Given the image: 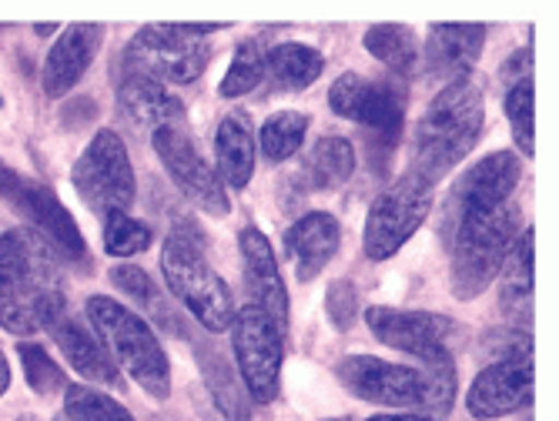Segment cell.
Masks as SVG:
<instances>
[{
    "instance_id": "36",
    "label": "cell",
    "mask_w": 559,
    "mask_h": 421,
    "mask_svg": "<svg viewBox=\"0 0 559 421\" xmlns=\"http://www.w3.org/2000/svg\"><path fill=\"white\" fill-rule=\"evenodd\" d=\"M100 241H105V251L111 257H134L151 248V228L131 215H108Z\"/></svg>"
},
{
    "instance_id": "40",
    "label": "cell",
    "mask_w": 559,
    "mask_h": 421,
    "mask_svg": "<svg viewBox=\"0 0 559 421\" xmlns=\"http://www.w3.org/2000/svg\"><path fill=\"white\" fill-rule=\"evenodd\" d=\"M366 421H436V418H429L423 411H402V414H372Z\"/></svg>"
},
{
    "instance_id": "41",
    "label": "cell",
    "mask_w": 559,
    "mask_h": 421,
    "mask_svg": "<svg viewBox=\"0 0 559 421\" xmlns=\"http://www.w3.org/2000/svg\"><path fill=\"white\" fill-rule=\"evenodd\" d=\"M11 388V364H8V354L0 351V395Z\"/></svg>"
},
{
    "instance_id": "3",
    "label": "cell",
    "mask_w": 559,
    "mask_h": 421,
    "mask_svg": "<svg viewBox=\"0 0 559 421\" xmlns=\"http://www.w3.org/2000/svg\"><path fill=\"white\" fill-rule=\"evenodd\" d=\"M87 322L97 335V341L108 348L118 372H128L151 398L165 401L171 395V361L155 335L138 311L128 304L108 298V294H91L87 298Z\"/></svg>"
},
{
    "instance_id": "13",
    "label": "cell",
    "mask_w": 559,
    "mask_h": 421,
    "mask_svg": "<svg viewBox=\"0 0 559 421\" xmlns=\"http://www.w3.org/2000/svg\"><path fill=\"white\" fill-rule=\"evenodd\" d=\"M523 178V161L513 151H492L483 161H476L452 191V211H449V234L463 218L486 215L502 204H510L513 191L520 188Z\"/></svg>"
},
{
    "instance_id": "42",
    "label": "cell",
    "mask_w": 559,
    "mask_h": 421,
    "mask_svg": "<svg viewBox=\"0 0 559 421\" xmlns=\"http://www.w3.org/2000/svg\"><path fill=\"white\" fill-rule=\"evenodd\" d=\"M55 31H58L55 24H37V27H34V34H40V37H47V34H55Z\"/></svg>"
},
{
    "instance_id": "23",
    "label": "cell",
    "mask_w": 559,
    "mask_h": 421,
    "mask_svg": "<svg viewBox=\"0 0 559 421\" xmlns=\"http://www.w3.org/2000/svg\"><path fill=\"white\" fill-rule=\"evenodd\" d=\"M533 244H536L533 228L520 231L499 272V304L520 325H530V311H533Z\"/></svg>"
},
{
    "instance_id": "4",
    "label": "cell",
    "mask_w": 559,
    "mask_h": 421,
    "mask_svg": "<svg viewBox=\"0 0 559 421\" xmlns=\"http://www.w3.org/2000/svg\"><path fill=\"white\" fill-rule=\"evenodd\" d=\"M520 234V207L502 204L486 215L463 218L452 228V265H449V291L460 301H473L499 278L502 261L510 254Z\"/></svg>"
},
{
    "instance_id": "14",
    "label": "cell",
    "mask_w": 559,
    "mask_h": 421,
    "mask_svg": "<svg viewBox=\"0 0 559 421\" xmlns=\"http://www.w3.org/2000/svg\"><path fill=\"white\" fill-rule=\"evenodd\" d=\"M533 354L492 358L473 378L466 392V408L476 421H496L513 411H523L533 401Z\"/></svg>"
},
{
    "instance_id": "8",
    "label": "cell",
    "mask_w": 559,
    "mask_h": 421,
    "mask_svg": "<svg viewBox=\"0 0 559 421\" xmlns=\"http://www.w3.org/2000/svg\"><path fill=\"white\" fill-rule=\"evenodd\" d=\"M228 332H231L235 368L248 392V401L272 405L282 392L285 332L255 304L238 308Z\"/></svg>"
},
{
    "instance_id": "38",
    "label": "cell",
    "mask_w": 559,
    "mask_h": 421,
    "mask_svg": "<svg viewBox=\"0 0 559 421\" xmlns=\"http://www.w3.org/2000/svg\"><path fill=\"white\" fill-rule=\"evenodd\" d=\"M362 84H366V77H359L355 71L338 74V81L329 87V108H332V115L352 121L355 118V104H359V94H362Z\"/></svg>"
},
{
    "instance_id": "35",
    "label": "cell",
    "mask_w": 559,
    "mask_h": 421,
    "mask_svg": "<svg viewBox=\"0 0 559 421\" xmlns=\"http://www.w3.org/2000/svg\"><path fill=\"white\" fill-rule=\"evenodd\" d=\"M17 354H21V364H24V378L31 385L34 395L47 398L55 392H64L68 388V378L61 372V364L44 351V345L37 341H21L17 345Z\"/></svg>"
},
{
    "instance_id": "1",
    "label": "cell",
    "mask_w": 559,
    "mask_h": 421,
    "mask_svg": "<svg viewBox=\"0 0 559 421\" xmlns=\"http://www.w3.org/2000/svg\"><path fill=\"white\" fill-rule=\"evenodd\" d=\"M68 311L58 251L34 228L0 234V328L11 335L50 332Z\"/></svg>"
},
{
    "instance_id": "32",
    "label": "cell",
    "mask_w": 559,
    "mask_h": 421,
    "mask_svg": "<svg viewBox=\"0 0 559 421\" xmlns=\"http://www.w3.org/2000/svg\"><path fill=\"white\" fill-rule=\"evenodd\" d=\"M502 111L510 118V131L516 141V151L533 157L536 154V97H533V77H523L520 84L506 87Z\"/></svg>"
},
{
    "instance_id": "17",
    "label": "cell",
    "mask_w": 559,
    "mask_h": 421,
    "mask_svg": "<svg viewBox=\"0 0 559 421\" xmlns=\"http://www.w3.org/2000/svg\"><path fill=\"white\" fill-rule=\"evenodd\" d=\"M486 47V27L483 24H432L426 47H423V68L432 81L455 84L466 81Z\"/></svg>"
},
{
    "instance_id": "30",
    "label": "cell",
    "mask_w": 559,
    "mask_h": 421,
    "mask_svg": "<svg viewBox=\"0 0 559 421\" xmlns=\"http://www.w3.org/2000/svg\"><path fill=\"white\" fill-rule=\"evenodd\" d=\"M309 115H301V111H278L272 115L262 131H259V147L262 154L269 157V161L282 165L288 161V157H295L305 144V134H309Z\"/></svg>"
},
{
    "instance_id": "10",
    "label": "cell",
    "mask_w": 559,
    "mask_h": 421,
    "mask_svg": "<svg viewBox=\"0 0 559 421\" xmlns=\"http://www.w3.org/2000/svg\"><path fill=\"white\" fill-rule=\"evenodd\" d=\"M0 197L11 201V207H17L21 215L31 221V228L58 254H64L68 261H74V265H81V268H87V244L78 231V221L71 218V211L61 204V197L47 184H37L27 175H21V171H14L0 161Z\"/></svg>"
},
{
    "instance_id": "15",
    "label": "cell",
    "mask_w": 559,
    "mask_h": 421,
    "mask_svg": "<svg viewBox=\"0 0 559 421\" xmlns=\"http://www.w3.org/2000/svg\"><path fill=\"white\" fill-rule=\"evenodd\" d=\"M366 325L369 332L405 354L426 358L432 351L449 348V338L460 332L452 318L445 314H432V311H409V308H385V304H372L366 308Z\"/></svg>"
},
{
    "instance_id": "22",
    "label": "cell",
    "mask_w": 559,
    "mask_h": 421,
    "mask_svg": "<svg viewBox=\"0 0 559 421\" xmlns=\"http://www.w3.org/2000/svg\"><path fill=\"white\" fill-rule=\"evenodd\" d=\"M352 121L362 124L382 147H395L405 124V91L399 81H366Z\"/></svg>"
},
{
    "instance_id": "34",
    "label": "cell",
    "mask_w": 559,
    "mask_h": 421,
    "mask_svg": "<svg viewBox=\"0 0 559 421\" xmlns=\"http://www.w3.org/2000/svg\"><path fill=\"white\" fill-rule=\"evenodd\" d=\"M61 414H68L71 421H134V414L118 398H111L108 392L87 388V385L64 388Z\"/></svg>"
},
{
    "instance_id": "33",
    "label": "cell",
    "mask_w": 559,
    "mask_h": 421,
    "mask_svg": "<svg viewBox=\"0 0 559 421\" xmlns=\"http://www.w3.org/2000/svg\"><path fill=\"white\" fill-rule=\"evenodd\" d=\"M265 55H269V50L259 40H241L228 71H225V77H222V84H218V94L225 100H231V97L255 91L265 81Z\"/></svg>"
},
{
    "instance_id": "28",
    "label": "cell",
    "mask_w": 559,
    "mask_h": 421,
    "mask_svg": "<svg viewBox=\"0 0 559 421\" xmlns=\"http://www.w3.org/2000/svg\"><path fill=\"white\" fill-rule=\"evenodd\" d=\"M423 368V385H426V395H423V414L442 421L449 418L452 405H455V392H460V372H455V361H452V351L442 348V351H432L426 358H419Z\"/></svg>"
},
{
    "instance_id": "37",
    "label": "cell",
    "mask_w": 559,
    "mask_h": 421,
    "mask_svg": "<svg viewBox=\"0 0 559 421\" xmlns=\"http://www.w3.org/2000/svg\"><path fill=\"white\" fill-rule=\"evenodd\" d=\"M325 311H329V322L338 328V332H348L359 318V291H355L352 281H332L329 291H325Z\"/></svg>"
},
{
    "instance_id": "39",
    "label": "cell",
    "mask_w": 559,
    "mask_h": 421,
    "mask_svg": "<svg viewBox=\"0 0 559 421\" xmlns=\"http://www.w3.org/2000/svg\"><path fill=\"white\" fill-rule=\"evenodd\" d=\"M499 77H502V84H506V87L520 84L523 77H533V47H520L516 55L502 64Z\"/></svg>"
},
{
    "instance_id": "27",
    "label": "cell",
    "mask_w": 559,
    "mask_h": 421,
    "mask_svg": "<svg viewBox=\"0 0 559 421\" xmlns=\"http://www.w3.org/2000/svg\"><path fill=\"white\" fill-rule=\"evenodd\" d=\"M198 361H201V375H205V385L212 388V398L218 405V411L225 414V421H251V405H248V395L238 382V375L231 372L228 358L205 345L198 348Z\"/></svg>"
},
{
    "instance_id": "29",
    "label": "cell",
    "mask_w": 559,
    "mask_h": 421,
    "mask_svg": "<svg viewBox=\"0 0 559 421\" xmlns=\"http://www.w3.org/2000/svg\"><path fill=\"white\" fill-rule=\"evenodd\" d=\"M305 171L312 175L309 181L316 188H342L355 175V147L345 137H335V134L319 137Z\"/></svg>"
},
{
    "instance_id": "20",
    "label": "cell",
    "mask_w": 559,
    "mask_h": 421,
    "mask_svg": "<svg viewBox=\"0 0 559 421\" xmlns=\"http://www.w3.org/2000/svg\"><path fill=\"white\" fill-rule=\"evenodd\" d=\"M118 104L124 118L147 134H158L165 128H185L181 100L158 81L147 77H124L118 87Z\"/></svg>"
},
{
    "instance_id": "12",
    "label": "cell",
    "mask_w": 559,
    "mask_h": 421,
    "mask_svg": "<svg viewBox=\"0 0 559 421\" xmlns=\"http://www.w3.org/2000/svg\"><path fill=\"white\" fill-rule=\"evenodd\" d=\"M338 385L359 401L382 408H423V375L419 368L392 364L372 354H348L335 364Z\"/></svg>"
},
{
    "instance_id": "5",
    "label": "cell",
    "mask_w": 559,
    "mask_h": 421,
    "mask_svg": "<svg viewBox=\"0 0 559 421\" xmlns=\"http://www.w3.org/2000/svg\"><path fill=\"white\" fill-rule=\"evenodd\" d=\"M162 275H165L168 291L181 301V308L201 328L212 335H222L231 328V318H235L231 288L212 268V261L205 257V251H201V244L188 231L175 228V234H168L162 248Z\"/></svg>"
},
{
    "instance_id": "9",
    "label": "cell",
    "mask_w": 559,
    "mask_h": 421,
    "mask_svg": "<svg viewBox=\"0 0 559 421\" xmlns=\"http://www.w3.org/2000/svg\"><path fill=\"white\" fill-rule=\"evenodd\" d=\"M212 50L205 40H194L178 31V24L141 27L121 55L128 77H147L158 84H191L205 74Z\"/></svg>"
},
{
    "instance_id": "21",
    "label": "cell",
    "mask_w": 559,
    "mask_h": 421,
    "mask_svg": "<svg viewBox=\"0 0 559 421\" xmlns=\"http://www.w3.org/2000/svg\"><path fill=\"white\" fill-rule=\"evenodd\" d=\"M255 157H259V144H255V124H251V118L245 111L225 115L215 131V161H218L215 175L225 184V191L248 188L251 175H255Z\"/></svg>"
},
{
    "instance_id": "7",
    "label": "cell",
    "mask_w": 559,
    "mask_h": 421,
    "mask_svg": "<svg viewBox=\"0 0 559 421\" xmlns=\"http://www.w3.org/2000/svg\"><path fill=\"white\" fill-rule=\"evenodd\" d=\"M74 191L94 215H128L138 197V178L131 168V157L124 141L115 131H97L87 147L81 151L78 165L71 171Z\"/></svg>"
},
{
    "instance_id": "45",
    "label": "cell",
    "mask_w": 559,
    "mask_h": 421,
    "mask_svg": "<svg viewBox=\"0 0 559 421\" xmlns=\"http://www.w3.org/2000/svg\"><path fill=\"white\" fill-rule=\"evenodd\" d=\"M55 421H71V418H68V414H58V418H55Z\"/></svg>"
},
{
    "instance_id": "6",
    "label": "cell",
    "mask_w": 559,
    "mask_h": 421,
    "mask_svg": "<svg viewBox=\"0 0 559 421\" xmlns=\"http://www.w3.org/2000/svg\"><path fill=\"white\" fill-rule=\"evenodd\" d=\"M436 204V184L423 178L419 171H409L395 178L369 207L366 231H362V251L369 261H389L402 251L426 218L432 215Z\"/></svg>"
},
{
    "instance_id": "16",
    "label": "cell",
    "mask_w": 559,
    "mask_h": 421,
    "mask_svg": "<svg viewBox=\"0 0 559 421\" xmlns=\"http://www.w3.org/2000/svg\"><path fill=\"white\" fill-rule=\"evenodd\" d=\"M238 248H241V265H245V288L251 298L248 304L262 308L282 332H288V288L278 272L272 241L259 228H241Z\"/></svg>"
},
{
    "instance_id": "43",
    "label": "cell",
    "mask_w": 559,
    "mask_h": 421,
    "mask_svg": "<svg viewBox=\"0 0 559 421\" xmlns=\"http://www.w3.org/2000/svg\"><path fill=\"white\" fill-rule=\"evenodd\" d=\"M17 421H40V418H37V414H21Z\"/></svg>"
},
{
    "instance_id": "24",
    "label": "cell",
    "mask_w": 559,
    "mask_h": 421,
    "mask_svg": "<svg viewBox=\"0 0 559 421\" xmlns=\"http://www.w3.org/2000/svg\"><path fill=\"white\" fill-rule=\"evenodd\" d=\"M50 332H55V341H58L61 354L68 358V364L74 368L78 375H84V378H91L97 385H118L121 382V372H118V364L111 361L108 348L100 345L97 335H91L84 325L61 318Z\"/></svg>"
},
{
    "instance_id": "31",
    "label": "cell",
    "mask_w": 559,
    "mask_h": 421,
    "mask_svg": "<svg viewBox=\"0 0 559 421\" xmlns=\"http://www.w3.org/2000/svg\"><path fill=\"white\" fill-rule=\"evenodd\" d=\"M108 278H111V285H115V288H121L134 304H141L144 311L155 314V318H158L165 328H171V332H185V328H181V322H175V318H171V308L165 304L162 291L155 288V281H151V275H147V272L134 268V265H115V268L108 272Z\"/></svg>"
},
{
    "instance_id": "19",
    "label": "cell",
    "mask_w": 559,
    "mask_h": 421,
    "mask_svg": "<svg viewBox=\"0 0 559 421\" xmlns=\"http://www.w3.org/2000/svg\"><path fill=\"white\" fill-rule=\"evenodd\" d=\"M338 244H342V225L329 211H312V215L298 218L285 231V254L295 265L298 281L319 278L329 268V261L338 254Z\"/></svg>"
},
{
    "instance_id": "25",
    "label": "cell",
    "mask_w": 559,
    "mask_h": 421,
    "mask_svg": "<svg viewBox=\"0 0 559 421\" xmlns=\"http://www.w3.org/2000/svg\"><path fill=\"white\" fill-rule=\"evenodd\" d=\"M325 71V58L316 47L301 44V40H285L275 44L265 55V77L275 81V87L285 91H305L312 87Z\"/></svg>"
},
{
    "instance_id": "26",
    "label": "cell",
    "mask_w": 559,
    "mask_h": 421,
    "mask_svg": "<svg viewBox=\"0 0 559 421\" xmlns=\"http://www.w3.org/2000/svg\"><path fill=\"white\" fill-rule=\"evenodd\" d=\"M366 50L392 71V77H413L419 68V40L405 24H376L362 37Z\"/></svg>"
},
{
    "instance_id": "11",
    "label": "cell",
    "mask_w": 559,
    "mask_h": 421,
    "mask_svg": "<svg viewBox=\"0 0 559 421\" xmlns=\"http://www.w3.org/2000/svg\"><path fill=\"white\" fill-rule=\"evenodd\" d=\"M151 144H155L158 161L165 165L171 184L212 218H228L231 201L225 184L218 181V175L212 171V165L198 154L188 128H165L158 134H151Z\"/></svg>"
},
{
    "instance_id": "44",
    "label": "cell",
    "mask_w": 559,
    "mask_h": 421,
    "mask_svg": "<svg viewBox=\"0 0 559 421\" xmlns=\"http://www.w3.org/2000/svg\"><path fill=\"white\" fill-rule=\"evenodd\" d=\"M325 421H352V418H325Z\"/></svg>"
},
{
    "instance_id": "2",
    "label": "cell",
    "mask_w": 559,
    "mask_h": 421,
    "mask_svg": "<svg viewBox=\"0 0 559 421\" xmlns=\"http://www.w3.org/2000/svg\"><path fill=\"white\" fill-rule=\"evenodd\" d=\"M483 124H486L483 87L473 77L445 84L429 100L426 115L416 124V134H413L416 171L436 184L476 147Z\"/></svg>"
},
{
    "instance_id": "18",
    "label": "cell",
    "mask_w": 559,
    "mask_h": 421,
    "mask_svg": "<svg viewBox=\"0 0 559 421\" xmlns=\"http://www.w3.org/2000/svg\"><path fill=\"white\" fill-rule=\"evenodd\" d=\"M100 50V27L94 24H71L61 31V37L50 44L47 58H44V71H40V87L47 97H68L81 77L87 74V68L94 64Z\"/></svg>"
}]
</instances>
